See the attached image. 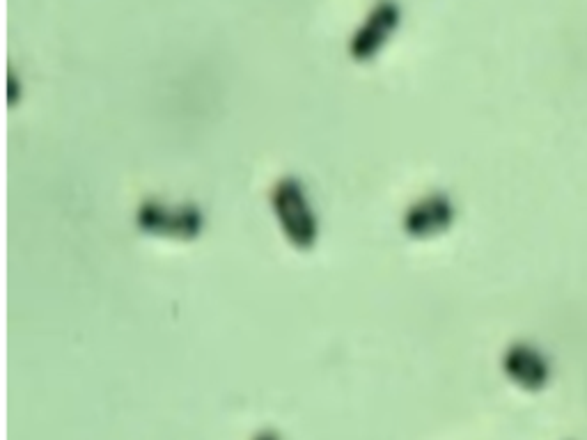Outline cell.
Here are the masks:
<instances>
[{
    "label": "cell",
    "mask_w": 587,
    "mask_h": 440,
    "mask_svg": "<svg viewBox=\"0 0 587 440\" xmlns=\"http://www.w3.org/2000/svg\"><path fill=\"white\" fill-rule=\"evenodd\" d=\"M269 207L289 246L301 253H308L317 246L322 225H319L308 186L301 177L285 175L276 179L269 191Z\"/></svg>",
    "instance_id": "1"
},
{
    "label": "cell",
    "mask_w": 587,
    "mask_h": 440,
    "mask_svg": "<svg viewBox=\"0 0 587 440\" xmlns=\"http://www.w3.org/2000/svg\"><path fill=\"white\" fill-rule=\"evenodd\" d=\"M136 227L140 234L179 243L198 241L205 234L207 216L195 202H168L145 198L136 209Z\"/></svg>",
    "instance_id": "2"
},
{
    "label": "cell",
    "mask_w": 587,
    "mask_h": 440,
    "mask_svg": "<svg viewBox=\"0 0 587 440\" xmlns=\"http://www.w3.org/2000/svg\"><path fill=\"white\" fill-rule=\"evenodd\" d=\"M457 220L455 200L445 191H432L413 200L402 214V230L413 241H432L452 230Z\"/></svg>",
    "instance_id": "3"
},
{
    "label": "cell",
    "mask_w": 587,
    "mask_h": 440,
    "mask_svg": "<svg viewBox=\"0 0 587 440\" xmlns=\"http://www.w3.org/2000/svg\"><path fill=\"white\" fill-rule=\"evenodd\" d=\"M402 23V7L397 0H379L367 12L363 23L356 28L349 42V55L356 62H372L383 51Z\"/></svg>",
    "instance_id": "4"
},
{
    "label": "cell",
    "mask_w": 587,
    "mask_h": 440,
    "mask_svg": "<svg viewBox=\"0 0 587 440\" xmlns=\"http://www.w3.org/2000/svg\"><path fill=\"white\" fill-rule=\"evenodd\" d=\"M503 372L507 379L523 390H542L551 379V365L542 351L528 342H516L503 356Z\"/></svg>",
    "instance_id": "5"
},
{
    "label": "cell",
    "mask_w": 587,
    "mask_h": 440,
    "mask_svg": "<svg viewBox=\"0 0 587 440\" xmlns=\"http://www.w3.org/2000/svg\"><path fill=\"white\" fill-rule=\"evenodd\" d=\"M253 440H280L276 434H271V431H266V434H260V436H255Z\"/></svg>",
    "instance_id": "6"
}]
</instances>
